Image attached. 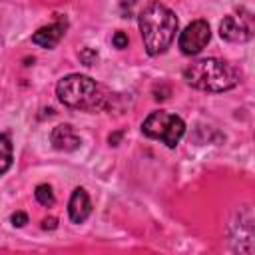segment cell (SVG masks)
<instances>
[{"mask_svg": "<svg viewBox=\"0 0 255 255\" xmlns=\"http://www.w3.org/2000/svg\"><path fill=\"white\" fill-rule=\"evenodd\" d=\"M141 131L151 139L163 141L167 147H175L185 133V124L179 116L159 110V112H151L143 120Z\"/></svg>", "mask_w": 255, "mask_h": 255, "instance_id": "277c9868", "label": "cell"}, {"mask_svg": "<svg viewBox=\"0 0 255 255\" xmlns=\"http://www.w3.org/2000/svg\"><path fill=\"white\" fill-rule=\"evenodd\" d=\"M112 42H114L116 48H126L128 46V36L124 32H116L114 38H112Z\"/></svg>", "mask_w": 255, "mask_h": 255, "instance_id": "5bb4252c", "label": "cell"}, {"mask_svg": "<svg viewBox=\"0 0 255 255\" xmlns=\"http://www.w3.org/2000/svg\"><path fill=\"white\" fill-rule=\"evenodd\" d=\"M10 221H12L14 227H22V225L28 223V215H26L24 211H16V213L10 215Z\"/></svg>", "mask_w": 255, "mask_h": 255, "instance_id": "4fadbf2b", "label": "cell"}, {"mask_svg": "<svg viewBox=\"0 0 255 255\" xmlns=\"http://www.w3.org/2000/svg\"><path fill=\"white\" fill-rule=\"evenodd\" d=\"M66 28H68L66 18H58L56 22H52L48 26H42L38 32H34L32 42L38 44V46H42V48H54L64 38Z\"/></svg>", "mask_w": 255, "mask_h": 255, "instance_id": "52a82bcc", "label": "cell"}, {"mask_svg": "<svg viewBox=\"0 0 255 255\" xmlns=\"http://www.w3.org/2000/svg\"><path fill=\"white\" fill-rule=\"evenodd\" d=\"M34 195H36V201H38L40 205H44V207H52V205L56 203L54 191H52V187H50L48 183H40V185L36 187Z\"/></svg>", "mask_w": 255, "mask_h": 255, "instance_id": "8fae6325", "label": "cell"}, {"mask_svg": "<svg viewBox=\"0 0 255 255\" xmlns=\"http://www.w3.org/2000/svg\"><path fill=\"white\" fill-rule=\"evenodd\" d=\"M92 213V201H90V195L84 187H76L72 197H70V203H68V215L74 223H84Z\"/></svg>", "mask_w": 255, "mask_h": 255, "instance_id": "ba28073f", "label": "cell"}, {"mask_svg": "<svg viewBox=\"0 0 255 255\" xmlns=\"http://www.w3.org/2000/svg\"><path fill=\"white\" fill-rule=\"evenodd\" d=\"M42 227H44V229H56V227H58V219H56V217H46V219L42 221Z\"/></svg>", "mask_w": 255, "mask_h": 255, "instance_id": "9a60e30c", "label": "cell"}, {"mask_svg": "<svg viewBox=\"0 0 255 255\" xmlns=\"http://www.w3.org/2000/svg\"><path fill=\"white\" fill-rule=\"evenodd\" d=\"M56 96L64 106L72 110L98 112L110 106V94L106 92V88L82 74H70L62 78L56 86Z\"/></svg>", "mask_w": 255, "mask_h": 255, "instance_id": "7a4b0ae2", "label": "cell"}, {"mask_svg": "<svg viewBox=\"0 0 255 255\" xmlns=\"http://www.w3.org/2000/svg\"><path fill=\"white\" fill-rule=\"evenodd\" d=\"M183 80L195 88V90H203V92H225L237 86L239 82V74L237 70L219 58H205L199 62L189 64L183 70Z\"/></svg>", "mask_w": 255, "mask_h": 255, "instance_id": "3957f363", "label": "cell"}, {"mask_svg": "<svg viewBox=\"0 0 255 255\" xmlns=\"http://www.w3.org/2000/svg\"><path fill=\"white\" fill-rule=\"evenodd\" d=\"M209 38H211L209 24L205 20H195L179 34V48L185 56H193L207 46Z\"/></svg>", "mask_w": 255, "mask_h": 255, "instance_id": "5b68a950", "label": "cell"}, {"mask_svg": "<svg viewBox=\"0 0 255 255\" xmlns=\"http://www.w3.org/2000/svg\"><path fill=\"white\" fill-rule=\"evenodd\" d=\"M137 22L143 38V48L149 56H159L171 46L177 32V18L167 6L149 2L139 12Z\"/></svg>", "mask_w": 255, "mask_h": 255, "instance_id": "6da1fadb", "label": "cell"}, {"mask_svg": "<svg viewBox=\"0 0 255 255\" xmlns=\"http://www.w3.org/2000/svg\"><path fill=\"white\" fill-rule=\"evenodd\" d=\"M219 36L227 42H247L253 36V22L249 14H229L219 24Z\"/></svg>", "mask_w": 255, "mask_h": 255, "instance_id": "8992f818", "label": "cell"}, {"mask_svg": "<svg viewBox=\"0 0 255 255\" xmlns=\"http://www.w3.org/2000/svg\"><path fill=\"white\" fill-rule=\"evenodd\" d=\"M80 60H82L86 66H92V64H96V60H98V52L92 50V48H84V50L80 52Z\"/></svg>", "mask_w": 255, "mask_h": 255, "instance_id": "7c38bea8", "label": "cell"}, {"mask_svg": "<svg viewBox=\"0 0 255 255\" xmlns=\"http://www.w3.org/2000/svg\"><path fill=\"white\" fill-rule=\"evenodd\" d=\"M12 165V141L8 135L0 133V175H4Z\"/></svg>", "mask_w": 255, "mask_h": 255, "instance_id": "30bf717a", "label": "cell"}, {"mask_svg": "<svg viewBox=\"0 0 255 255\" xmlns=\"http://www.w3.org/2000/svg\"><path fill=\"white\" fill-rule=\"evenodd\" d=\"M50 139H52V145H54L58 151H74V149H78L80 143H82L80 137H78V133L74 131V128L68 126V124L56 126Z\"/></svg>", "mask_w": 255, "mask_h": 255, "instance_id": "9c48e42d", "label": "cell"}]
</instances>
